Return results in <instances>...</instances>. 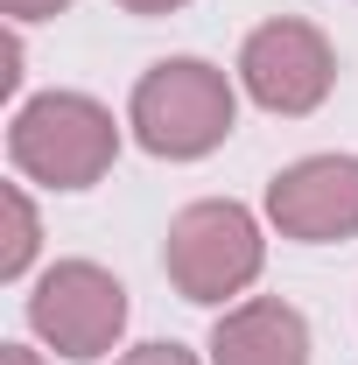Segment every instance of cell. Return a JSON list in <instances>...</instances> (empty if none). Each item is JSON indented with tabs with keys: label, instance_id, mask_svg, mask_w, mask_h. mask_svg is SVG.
Returning <instances> with one entry per match:
<instances>
[{
	"label": "cell",
	"instance_id": "cell-5",
	"mask_svg": "<svg viewBox=\"0 0 358 365\" xmlns=\"http://www.w3.org/2000/svg\"><path fill=\"white\" fill-rule=\"evenodd\" d=\"M239 85L260 113H281V120H302L316 113L330 85H337V56L323 43V29L281 14V21H260L246 49H239Z\"/></svg>",
	"mask_w": 358,
	"mask_h": 365
},
{
	"label": "cell",
	"instance_id": "cell-6",
	"mask_svg": "<svg viewBox=\"0 0 358 365\" xmlns=\"http://www.w3.org/2000/svg\"><path fill=\"white\" fill-rule=\"evenodd\" d=\"M267 218L281 239L337 246L358 239V155H302L267 182Z\"/></svg>",
	"mask_w": 358,
	"mask_h": 365
},
{
	"label": "cell",
	"instance_id": "cell-8",
	"mask_svg": "<svg viewBox=\"0 0 358 365\" xmlns=\"http://www.w3.org/2000/svg\"><path fill=\"white\" fill-rule=\"evenodd\" d=\"M0 211H7L0 281H21V274H29V260H36V246H43V225H36V204H29V190H21V182H7V190H0Z\"/></svg>",
	"mask_w": 358,
	"mask_h": 365
},
{
	"label": "cell",
	"instance_id": "cell-1",
	"mask_svg": "<svg viewBox=\"0 0 358 365\" xmlns=\"http://www.w3.org/2000/svg\"><path fill=\"white\" fill-rule=\"evenodd\" d=\"M232 120H239V91H232V78H225L218 63H204V56H169V63H155L134 85V98H127L134 140L148 155H162V162H197V155H211V148L232 134Z\"/></svg>",
	"mask_w": 358,
	"mask_h": 365
},
{
	"label": "cell",
	"instance_id": "cell-7",
	"mask_svg": "<svg viewBox=\"0 0 358 365\" xmlns=\"http://www.w3.org/2000/svg\"><path fill=\"white\" fill-rule=\"evenodd\" d=\"M211 365H310V323L281 295L232 302L211 330Z\"/></svg>",
	"mask_w": 358,
	"mask_h": 365
},
{
	"label": "cell",
	"instance_id": "cell-2",
	"mask_svg": "<svg viewBox=\"0 0 358 365\" xmlns=\"http://www.w3.org/2000/svg\"><path fill=\"white\" fill-rule=\"evenodd\" d=\"M120 155V127L91 91H43L14 106L7 162L43 190H91Z\"/></svg>",
	"mask_w": 358,
	"mask_h": 365
},
{
	"label": "cell",
	"instance_id": "cell-11",
	"mask_svg": "<svg viewBox=\"0 0 358 365\" xmlns=\"http://www.w3.org/2000/svg\"><path fill=\"white\" fill-rule=\"evenodd\" d=\"M21 85V36H7V49H0V91Z\"/></svg>",
	"mask_w": 358,
	"mask_h": 365
},
{
	"label": "cell",
	"instance_id": "cell-9",
	"mask_svg": "<svg viewBox=\"0 0 358 365\" xmlns=\"http://www.w3.org/2000/svg\"><path fill=\"white\" fill-rule=\"evenodd\" d=\"M113 365H197L183 344H134L127 359H113Z\"/></svg>",
	"mask_w": 358,
	"mask_h": 365
},
{
	"label": "cell",
	"instance_id": "cell-3",
	"mask_svg": "<svg viewBox=\"0 0 358 365\" xmlns=\"http://www.w3.org/2000/svg\"><path fill=\"white\" fill-rule=\"evenodd\" d=\"M260 260H267L260 218L232 197H204V204L176 211V225L162 239V267H169L183 302H225V295L253 288Z\"/></svg>",
	"mask_w": 358,
	"mask_h": 365
},
{
	"label": "cell",
	"instance_id": "cell-12",
	"mask_svg": "<svg viewBox=\"0 0 358 365\" xmlns=\"http://www.w3.org/2000/svg\"><path fill=\"white\" fill-rule=\"evenodd\" d=\"M113 7H127V14H176L183 0H113Z\"/></svg>",
	"mask_w": 358,
	"mask_h": 365
},
{
	"label": "cell",
	"instance_id": "cell-4",
	"mask_svg": "<svg viewBox=\"0 0 358 365\" xmlns=\"http://www.w3.org/2000/svg\"><path fill=\"white\" fill-rule=\"evenodd\" d=\"M29 330L56 359H106L127 330V288L98 260H56L29 288Z\"/></svg>",
	"mask_w": 358,
	"mask_h": 365
},
{
	"label": "cell",
	"instance_id": "cell-13",
	"mask_svg": "<svg viewBox=\"0 0 358 365\" xmlns=\"http://www.w3.org/2000/svg\"><path fill=\"white\" fill-rule=\"evenodd\" d=\"M0 365H43V351H29V344H0Z\"/></svg>",
	"mask_w": 358,
	"mask_h": 365
},
{
	"label": "cell",
	"instance_id": "cell-10",
	"mask_svg": "<svg viewBox=\"0 0 358 365\" xmlns=\"http://www.w3.org/2000/svg\"><path fill=\"white\" fill-rule=\"evenodd\" d=\"M71 0H0V14L7 21H49V14H63Z\"/></svg>",
	"mask_w": 358,
	"mask_h": 365
}]
</instances>
